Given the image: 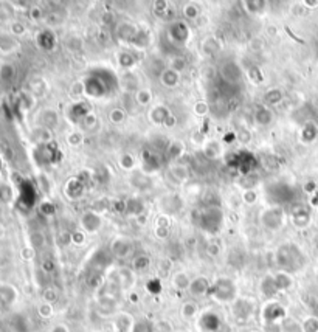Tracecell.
I'll list each match as a JSON object with an SVG mask.
<instances>
[{
    "mask_svg": "<svg viewBox=\"0 0 318 332\" xmlns=\"http://www.w3.org/2000/svg\"><path fill=\"white\" fill-rule=\"evenodd\" d=\"M209 292H213V295L219 301H230L236 295V287L230 280H219L213 287V291L209 289Z\"/></svg>",
    "mask_w": 318,
    "mask_h": 332,
    "instance_id": "6da1fadb",
    "label": "cell"
},
{
    "mask_svg": "<svg viewBox=\"0 0 318 332\" xmlns=\"http://www.w3.org/2000/svg\"><path fill=\"white\" fill-rule=\"evenodd\" d=\"M186 67V59L182 58V56H177V58H173L171 59V70L176 72V73H180L183 72Z\"/></svg>",
    "mask_w": 318,
    "mask_h": 332,
    "instance_id": "d6986e66",
    "label": "cell"
},
{
    "mask_svg": "<svg viewBox=\"0 0 318 332\" xmlns=\"http://www.w3.org/2000/svg\"><path fill=\"white\" fill-rule=\"evenodd\" d=\"M293 224L300 229L306 227L309 224V213H306L304 210H298L295 214H293Z\"/></svg>",
    "mask_w": 318,
    "mask_h": 332,
    "instance_id": "2e32d148",
    "label": "cell"
},
{
    "mask_svg": "<svg viewBox=\"0 0 318 332\" xmlns=\"http://www.w3.org/2000/svg\"><path fill=\"white\" fill-rule=\"evenodd\" d=\"M149 118L155 125H165V121L169 118V112L165 106H155L149 112Z\"/></svg>",
    "mask_w": 318,
    "mask_h": 332,
    "instance_id": "8992f818",
    "label": "cell"
},
{
    "mask_svg": "<svg viewBox=\"0 0 318 332\" xmlns=\"http://www.w3.org/2000/svg\"><path fill=\"white\" fill-rule=\"evenodd\" d=\"M194 112H196L197 115H205V114L208 112L206 104H205V102H197L196 107H194Z\"/></svg>",
    "mask_w": 318,
    "mask_h": 332,
    "instance_id": "f546056e",
    "label": "cell"
},
{
    "mask_svg": "<svg viewBox=\"0 0 318 332\" xmlns=\"http://www.w3.org/2000/svg\"><path fill=\"white\" fill-rule=\"evenodd\" d=\"M244 200H245L247 203H253V202L256 200V193L251 191V190L245 191V193H244Z\"/></svg>",
    "mask_w": 318,
    "mask_h": 332,
    "instance_id": "4dcf8cb0",
    "label": "cell"
},
{
    "mask_svg": "<svg viewBox=\"0 0 318 332\" xmlns=\"http://www.w3.org/2000/svg\"><path fill=\"white\" fill-rule=\"evenodd\" d=\"M281 99H283V95H281V92H280L278 89L269 90V92H267V95H266V101H267L269 104H272V106H275V104L281 102Z\"/></svg>",
    "mask_w": 318,
    "mask_h": 332,
    "instance_id": "ffe728a7",
    "label": "cell"
},
{
    "mask_svg": "<svg viewBox=\"0 0 318 332\" xmlns=\"http://www.w3.org/2000/svg\"><path fill=\"white\" fill-rule=\"evenodd\" d=\"M109 118H111V121L112 123H121V121H124V118H126V114H124V110L123 109H112L111 112H109Z\"/></svg>",
    "mask_w": 318,
    "mask_h": 332,
    "instance_id": "44dd1931",
    "label": "cell"
},
{
    "mask_svg": "<svg viewBox=\"0 0 318 332\" xmlns=\"http://www.w3.org/2000/svg\"><path fill=\"white\" fill-rule=\"evenodd\" d=\"M129 248H131V245H129L128 239H124V238H118V239L112 244V252H114L117 256H124V255L129 252Z\"/></svg>",
    "mask_w": 318,
    "mask_h": 332,
    "instance_id": "7c38bea8",
    "label": "cell"
},
{
    "mask_svg": "<svg viewBox=\"0 0 318 332\" xmlns=\"http://www.w3.org/2000/svg\"><path fill=\"white\" fill-rule=\"evenodd\" d=\"M262 222L266 224L269 229H272V230H278L283 225V211H281V208L275 206V208H270L267 211H264Z\"/></svg>",
    "mask_w": 318,
    "mask_h": 332,
    "instance_id": "7a4b0ae2",
    "label": "cell"
},
{
    "mask_svg": "<svg viewBox=\"0 0 318 332\" xmlns=\"http://www.w3.org/2000/svg\"><path fill=\"white\" fill-rule=\"evenodd\" d=\"M272 118H273V115L267 107H261L256 112V121L259 125H269L272 121Z\"/></svg>",
    "mask_w": 318,
    "mask_h": 332,
    "instance_id": "5bb4252c",
    "label": "cell"
},
{
    "mask_svg": "<svg viewBox=\"0 0 318 332\" xmlns=\"http://www.w3.org/2000/svg\"><path fill=\"white\" fill-rule=\"evenodd\" d=\"M11 31H13L14 34H22V33L25 31V27H24L22 24H13Z\"/></svg>",
    "mask_w": 318,
    "mask_h": 332,
    "instance_id": "836d02e7",
    "label": "cell"
},
{
    "mask_svg": "<svg viewBox=\"0 0 318 332\" xmlns=\"http://www.w3.org/2000/svg\"><path fill=\"white\" fill-rule=\"evenodd\" d=\"M169 34H171V37H173L174 42L183 44V42H186V39H188V27H186L183 22H176V24L171 27Z\"/></svg>",
    "mask_w": 318,
    "mask_h": 332,
    "instance_id": "5b68a950",
    "label": "cell"
},
{
    "mask_svg": "<svg viewBox=\"0 0 318 332\" xmlns=\"http://www.w3.org/2000/svg\"><path fill=\"white\" fill-rule=\"evenodd\" d=\"M303 330L304 332H318V320L313 317L307 318L303 324Z\"/></svg>",
    "mask_w": 318,
    "mask_h": 332,
    "instance_id": "cb8c5ba5",
    "label": "cell"
},
{
    "mask_svg": "<svg viewBox=\"0 0 318 332\" xmlns=\"http://www.w3.org/2000/svg\"><path fill=\"white\" fill-rule=\"evenodd\" d=\"M135 98H137V102H138L140 106H147V104L151 102L152 95H151L149 90H138V92L135 93Z\"/></svg>",
    "mask_w": 318,
    "mask_h": 332,
    "instance_id": "7402d4cb",
    "label": "cell"
},
{
    "mask_svg": "<svg viewBox=\"0 0 318 332\" xmlns=\"http://www.w3.org/2000/svg\"><path fill=\"white\" fill-rule=\"evenodd\" d=\"M171 177L176 180V183H182V182L186 180V177H188V171H186L185 166H182V164H176V166H173V168H171Z\"/></svg>",
    "mask_w": 318,
    "mask_h": 332,
    "instance_id": "4fadbf2b",
    "label": "cell"
},
{
    "mask_svg": "<svg viewBox=\"0 0 318 332\" xmlns=\"http://www.w3.org/2000/svg\"><path fill=\"white\" fill-rule=\"evenodd\" d=\"M147 264H149V259H147V258H143V256H140V258H137V259L134 261V267L138 268V270L144 268Z\"/></svg>",
    "mask_w": 318,
    "mask_h": 332,
    "instance_id": "f1b7e54d",
    "label": "cell"
},
{
    "mask_svg": "<svg viewBox=\"0 0 318 332\" xmlns=\"http://www.w3.org/2000/svg\"><path fill=\"white\" fill-rule=\"evenodd\" d=\"M134 63H135V59L131 56V54H128V53H121V54H120V66H121V67L129 69V67L134 66Z\"/></svg>",
    "mask_w": 318,
    "mask_h": 332,
    "instance_id": "4316f807",
    "label": "cell"
},
{
    "mask_svg": "<svg viewBox=\"0 0 318 332\" xmlns=\"http://www.w3.org/2000/svg\"><path fill=\"white\" fill-rule=\"evenodd\" d=\"M81 140H82V135H79V134H75V135H70V137H69V141H70L72 144H79Z\"/></svg>",
    "mask_w": 318,
    "mask_h": 332,
    "instance_id": "e575fe53",
    "label": "cell"
},
{
    "mask_svg": "<svg viewBox=\"0 0 318 332\" xmlns=\"http://www.w3.org/2000/svg\"><path fill=\"white\" fill-rule=\"evenodd\" d=\"M179 73H176V72H173L171 69H166V70H163L162 73H160V81H162V84L165 86V87H169V89H173V87H176L177 84H179Z\"/></svg>",
    "mask_w": 318,
    "mask_h": 332,
    "instance_id": "ba28073f",
    "label": "cell"
},
{
    "mask_svg": "<svg viewBox=\"0 0 318 332\" xmlns=\"http://www.w3.org/2000/svg\"><path fill=\"white\" fill-rule=\"evenodd\" d=\"M16 300V291L13 286H0V301H4L5 304H11Z\"/></svg>",
    "mask_w": 318,
    "mask_h": 332,
    "instance_id": "8fae6325",
    "label": "cell"
},
{
    "mask_svg": "<svg viewBox=\"0 0 318 332\" xmlns=\"http://www.w3.org/2000/svg\"><path fill=\"white\" fill-rule=\"evenodd\" d=\"M72 241L76 242V244H81V242H82V233H79V232L73 233V235H72Z\"/></svg>",
    "mask_w": 318,
    "mask_h": 332,
    "instance_id": "d590c367",
    "label": "cell"
},
{
    "mask_svg": "<svg viewBox=\"0 0 318 332\" xmlns=\"http://www.w3.org/2000/svg\"><path fill=\"white\" fill-rule=\"evenodd\" d=\"M275 284H277V287H278V291H281V289H287L290 284H292V278L287 275V273H280V275H277L275 276Z\"/></svg>",
    "mask_w": 318,
    "mask_h": 332,
    "instance_id": "e0dca14e",
    "label": "cell"
},
{
    "mask_svg": "<svg viewBox=\"0 0 318 332\" xmlns=\"http://www.w3.org/2000/svg\"><path fill=\"white\" fill-rule=\"evenodd\" d=\"M189 291L193 295H205L206 292H209V283L206 281V278L200 276V278H196L194 281H191L189 284Z\"/></svg>",
    "mask_w": 318,
    "mask_h": 332,
    "instance_id": "52a82bcc",
    "label": "cell"
},
{
    "mask_svg": "<svg viewBox=\"0 0 318 332\" xmlns=\"http://www.w3.org/2000/svg\"><path fill=\"white\" fill-rule=\"evenodd\" d=\"M120 164H121V168H123V170L131 171V170L134 168V166H135V160H134L132 155L126 154V155H123V157L120 158Z\"/></svg>",
    "mask_w": 318,
    "mask_h": 332,
    "instance_id": "603a6c76",
    "label": "cell"
},
{
    "mask_svg": "<svg viewBox=\"0 0 318 332\" xmlns=\"http://www.w3.org/2000/svg\"><path fill=\"white\" fill-rule=\"evenodd\" d=\"M182 151H183V148H182L180 143H173V144L169 146V149H168V154H169L171 158H177V157L182 154Z\"/></svg>",
    "mask_w": 318,
    "mask_h": 332,
    "instance_id": "83f0119b",
    "label": "cell"
},
{
    "mask_svg": "<svg viewBox=\"0 0 318 332\" xmlns=\"http://www.w3.org/2000/svg\"><path fill=\"white\" fill-rule=\"evenodd\" d=\"M51 332H69V329L64 324H58V326H55L51 329Z\"/></svg>",
    "mask_w": 318,
    "mask_h": 332,
    "instance_id": "8d00e7d4",
    "label": "cell"
},
{
    "mask_svg": "<svg viewBox=\"0 0 318 332\" xmlns=\"http://www.w3.org/2000/svg\"><path fill=\"white\" fill-rule=\"evenodd\" d=\"M183 14H185V17L188 20H193V19H196L199 16V8L196 5H186L183 8Z\"/></svg>",
    "mask_w": 318,
    "mask_h": 332,
    "instance_id": "d4e9b609",
    "label": "cell"
},
{
    "mask_svg": "<svg viewBox=\"0 0 318 332\" xmlns=\"http://www.w3.org/2000/svg\"><path fill=\"white\" fill-rule=\"evenodd\" d=\"M39 314H40L42 317L51 315V306H50V304H42V306L39 307Z\"/></svg>",
    "mask_w": 318,
    "mask_h": 332,
    "instance_id": "d6a6232c",
    "label": "cell"
},
{
    "mask_svg": "<svg viewBox=\"0 0 318 332\" xmlns=\"http://www.w3.org/2000/svg\"><path fill=\"white\" fill-rule=\"evenodd\" d=\"M221 151H222L221 144H219L218 141H215V140H211V141L205 143V148H203L205 155H206L208 158H213V160H215V158H219Z\"/></svg>",
    "mask_w": 318,
    "mask_h": 332,
    "instance_id": "30bf717a",
    "label": "cell"
},
{
    "mask_svg": "<svg viewBox=\"0 0 318 332\" xmlns=\"http://www.w3.org/2000/svg\"><path fill=\"white\" fill-rule=\"evenodd\" d=\"M221 75L227 82H239L242 78V70L236 63L228 61L221 67Z\"/></svg>",
    "mask_w": 318,
    "mask_h": 332,
    "instance_id": "3957f363",
    "label": "cell"
},
{
    "mask_svg": "<svg viewBox=\"0 0 318 332\" xmlns=\"http://www.w3.org/2000/svg\"><path fill=\"white\" fill-rule=\"evenodd\" d=\"M81 224L87 233H95L101 227V217L93 211H87L86 214H82Z\"/></svg>",
    "mask_w": 318,
    "mask_h": 332,
    "instance_id": "277c9868",
    "label": "cell"
},
{
    "mask_svg": "<svg viewBox=\"0 0 318 332\" xmlns=\"http://www.w3.org/2000/svg\"><path fill=\"white\" fill-rule=\"evenodd\" d=\"M19 47V42L11 34H0V51L10 53Z\"/></svg>",
    "mask_w": 318,
    "mask_h": 332,
    "instance_id": "9c48e42d",
    "label": "cell"
},
{
    "mask_svg": "<svg viewBox=\"0 0 318 332\" xmlns=\"http://www.w3.org/2000/svg\"><path fill=\"white\" fill-rule=\"evenodd\" d=\"M31 241H33V245H34V247H40V245H44V236H42L40 233L33 235V236H31Z\"/></svg>",
    "mask_w": 318,
    "mask_h": 332,
    "instance_id": "1f68e13d",
    "label": "cell"
},
{
    "mask_svg": "<svg viewBox=\"0 0 318 332\" xmlns=\"http://www.w3.org/2000/svg\"><path fill=\"white\" fill-rule=\"evenodd\" d=\"M40 120H42V123H44L47 128H51V126H55V125L58 123V115H56L55 112H53L51 109H48V110H44V112H42Z\"/></svg>",
    "mask_w": 318,
    "mask_h": 332,
    "instance_id": "9a60e30c",
    "label": "cell"
},
{
    "mask_svg": "<svg viewBox=\"0 0 318 332\" xmlns=\"http://www.w3.org/2000/svg\"><path fill=\"white\" fill-rule=\"evenodd\" d=\"M31 16L36 17V19L40 17V10H39V8H31Z\"/></svg>",
    "mask_w": 318,
    "mask_h": 332,
    "instance_id": "f35d334b",
    "label": "cell"
},
{
    "mask_svg": "<svg viewBox=\"0 0 318 332\" xmlns=\"http://www.w3.org/2000/svg\"><path fill=\"white\" fill-rule=\"evenodd\" d=\"M189 280H188V276L185 275V273H177L176 276H174V286L177 287V289H186V287H189Z\"/></svg>",
    "mask_w": 318,
    "mask_h": 332,
    "instance_id": "ac0fdd59",
    "label": "cell"
},
{
    "mask_svg": "<svg viewBox=\"0 0 318 332\" xmlns=\"http://www.w3.org/2000/svg\"><path fill=\"white\" fill-rule=\"evenodd\" d=\"M174 125H176V118L169 115V118H168V120L165 121V126H168V128H171V126H174Z\"/></svg>",
    "mask_w": 318,
    "mask_h": 332,
    "instance_id": "74e56055",
    "label": "cell"
},
{
    "mask_svg": "<svg viewBox=\"0 0 318 332\" xmlns=\"http://www.w3.org/2000/svg\"><path fill=\"white\" fill-rule=\"evenodd\" d=\"M196 312H197V306H196L194 303H186V304H183L182 314H183L185 318H191V317H194Z\"/></svg>",
    "mask_w": 318,
    "mask_h": 332,
    "instance_id": "484cf974",
    "label": "cell"
},
{
    "mask_svg": "<svg viewBox=\"0 0 318 332\" xmlns=\"http://www.w3.org/2000/svg\"><path fill=\"white\" fill-rule=\"evenodd\" d=\"M174 332H182V330H174Z\"/></svg>",
    "mask_w": 318,
    "mask_h": 332,
    "instance_id": "ab89813d",
    "label": "cell"
}]
</instances>
